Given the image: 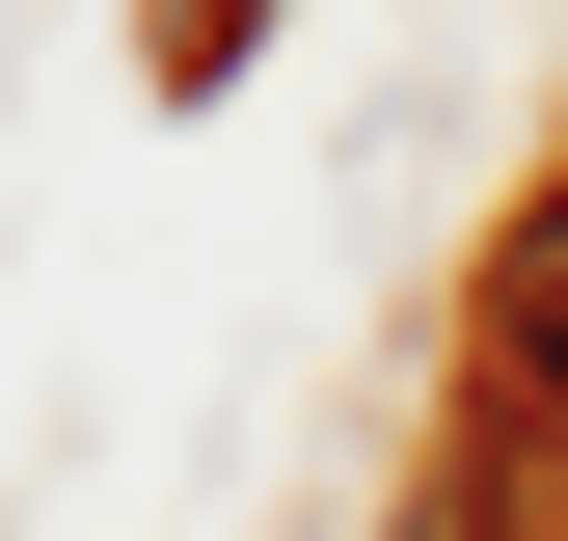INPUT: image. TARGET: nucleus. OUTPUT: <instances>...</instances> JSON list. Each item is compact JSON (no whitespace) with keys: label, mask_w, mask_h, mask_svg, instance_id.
Here are the masks:
<instances>
[{"label":"nucleus","mask_w":568,"mask_h":541,"mask_svg":"<svg viewBox=\"0 0 568 541\" xmlns=\"http://www.w3.org/2000/svg\"><path fill=\"white\" fill-rule=\"evenodd\" d=\"M487 460H568V190H515V244H487Z\"/></svg>","instance_id":"1"}]
</instances>
